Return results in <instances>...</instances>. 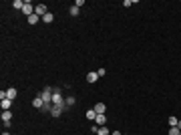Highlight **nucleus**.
Masks as SVG:
<instances>
[{"mask_svg": "<svg viewBox=\"0 0 181 135\" xmlns=\"http://www.w3.org/2000/svg\"><path fill=\"white\" fill-rule=\"evenodd\" d=\"M40 97H43V101H45V105H52V87H45L43 93H40Z\"/></svg>", "mask_w": 181, "mask_h": 135, "instance_id": "f257e3e1", "label": "nucleus"}, {"mask_svg": "<svg viewBox=\"0 0 181 135\" xmlns=\"http://www.w3.org/2000/svg\"><path fill=\"white\" fill-rule=\"evenodd\" d=\"M0 119H2L4 127H8V125H10V119H12V113H10V111H2V117H0Z\"/></svg>", "mask_w": 181, "mask_h": 135, "instance_id": "f03ea898", "label": "nucleus"}, {"mask_svg": "<svg viewBox=\"0 0 181 135\" xmlns=\"http://www.w3.org/2000/svg\"><path fill=\"white\" fill-rule=\"evenodd\" d=\"M46 12H48V10H46V4H36V6H34V14H38V16H45Z\"/></svg>", "mask_w": 181, "mask_h": 135, "instance_id": "7ed1b4c3", "label": "nucleus"}, {"mask_svg": "<svg viewBox=\"0 0 181 135\" xmlns=\"http://www.w3.org/2000/svg\"><path fill=\"white\" fill-rule=\"evenodd\" d=\"M22 12L26 14V18H28V16H32V14H34V8H32V4H30V2H24V8H22Z\"/></svg>", "mask_w": 181, "mask_h": 135, "instance_id": "20e7f679", "label": "nucleus"}, {"mask_svg": "<svg viewBox=\"0 0 181 135\" xmlns=\"http://www.w3.org/2000/svg\"><path fill=\"white\" fill-rule=\"evenodd\" d=\"M95 113L97 115H105V111H107V107H105V103H95Z\"/></svg>", "mask_w": 181, "mask_h": 135, "instance_id": "39448f33", "label": "nucleus"}, {"mask_svg": "<svg viewBox=\"0 0 181 135\" xmlns=\"http://www.w3.org/2000/svg\"><path fill=\"white\" fill-rule=\"evenodd\" d=\"M32 107H34V109H43V107H45V101H43V97H34V101H32Z\"/></svg>", "mask_w": 181, "mask_h": 135, "instance_id": "423d86ee", "label": "nucleus"}, {"mask_svg": "<svg viewBox=\"0 0 181 135\" xmlns=\"http://www.w3.org/2000/svg\"><path fill=\"white\" fill-rule=\"evenodd\" d=\"M0 107H2V111H10V107H12V101H10V99H2Z\"/></svg>", "mask_w": 181, "mask_h": 135, "instance_id": "0eeeda50", "label": "nucleus"}, {"mask_svg": "<svg viewBox=\"0 0 181 135\" xmlns=\"http://www.w3.org/2000/svg\"><path fill=\"white\" fill-rule=\"evenodd\" d=\"M95 123H97L99 127H105V123H107V117H105V115H97V119H95Z\"/></svg>", "mask_w": 181, "mask_h": 135, "instance_id": "6e6552de", "label": "nucleus"}, {"mask_svg": "<svg viewBox=\"0 0 181 135\" xmlns=\"http://www.w3.org/2000/svg\"><path fill=\"white\" fill-rule=\"evenodd\" d=\"M60 113H62V107H54V105H52L50 115H52V117H60Z\"/></svg>", "mask_w": 181, "mask_h": 135, "instance_id": "1a4fd4ad", "label": "nucleus"}, {"mask_svg": "<svg viewBox=\"0 0 181 135\" xmlns=\"http://www.w3.org/2000/svg\"><path fill=\"white\" fill-rule=\"evenodd\" d=\"M97 79H99V75H97V71H93V73H87V81H89V83H95Z\"/></svg>", "mask_w": 181, "mask_h": 135, "instance_id": "9d476101", "label": "nucleus"}, {"mask_svg": "<svg viewBox=\"0 0 181 135\" xmlns=\"http://www.w3.org/2000/svg\"><path fill=\"white\" fill-rule=\"evenodd\" d=\"M14 97H16V89H12V87H10V89H6V99H10V101H12Z\"/></svg>", "mask_w": 181, "mask_h": 135, "instance_id": "9b49d317", "label": "nucleus"}, {"mask_svg": "<svg viewBox=\"0 0 181 135\" xmlns=\"http://www.w3.org/2000/svg\"><path fill=\"white\" fill-rule=\"evenodd\" d=\"M12 8H16V10H22V8H24V2H22V0H14V2H12Z\"/></svg>", "mask_w": 181, "mask_h": 135, "instance_id": "f8f14e48", "label": "nucleus"}, {"mask_svg": "<svg viewBox=\"0 0 181 135\" xmlns=\"http://www.w3.org/2000/svg\"><path fill=\"white\" fill-rule=\"evenodd\" d=\"M36 22H40V16H38V14H32V16H28V24H36Z\"/></svg>", "mask_w": 181, "mask_h": 135, "instance_id": "ddd939ff", "label": "nucleus"}, {"mask_svg": "<svg viewBox=\"0 0 181 135\" xmlns=\"http://www.w3.org/2000/svg\"><path fill=\"white\" fill-rule=\"evenodd\" d=\"M54 20V16H52V12H46L45 16H43V22H52Z\"/></svg>", "mask_w": 181, "mask_h": 135, "instance_id": "4468645a", "label": "nucleus"}, {"mask_svg": "<svg viewBox=\"0 0 181 135\" xmlns=\"http://www.w3.org/2000/svg\"><path fill=\"white\" fill-rule=\"evenodd\" d=\"M75 103H77L75 97H67V99H64V105H67V107H71V105H75Z\"/></svg>", "mask_w": 181, "mask_h": 135, "instance_id": "2eb2a0df", "label": "nucleus"}, {"mask_svg": "<svg viewBox=\"0 0 181 135\" xmlns=\"http://www.w3.org/2000/svg\"><path fill=\"white\" fill-rule=\"evenodd\" d=\"M167 121H169V125H171V127H177V123H179V119H177V117H169Z\"/></svg>", "mask_w": 181, "mask_h": 135, "instance_id": "dca6fc26", "label": "nucleus"}, {"mask_svg": "<svg viewBox=\"0 0 181 135\" xmlns=\"http://www.w3.org/2000/svg\"><path fill=\"white\" fill-rule=\"evenodd\" d=\"M97 135H111V131H109L107 127H99V133Z\"/></svg>", "mask_w": 181, "mask_h": 135, "instance_id": "f3484780", "label": "nucleus"}, {"mask_svg": "<svg viewBox=\"0 0 181 135\" xmlns=\"http://www.w3.org/2000/svg\"><path fill=\"white\" fill-rule=\"evenodd\" d=\"M169 135H181V129L179 127H171V129H169Z\"/></svg>", "mask_w": 181, "mask_h": 135, "instance_id": "a211bd4d", "label": "nucleus"}, {"mask_svg": "<svg viewBox=\"0 0 181 135\" xmlns=\"http://www.w3.org/2000/svg\"><path fill=\"white\" fill-rule=\"evenodd\" d=\"M87 119H93V121L97 119V113H95V109H90L89 113H87Z\"/></svg>", "mask_w": 181, "mask_h": 135, "instance_id": "6ab92c4d", "label": "nucleus"}, {"mask_svg": "<svg viewBox=\"0 0 181 135\" xmlns=\"http://www.w3.org/2000/svg\"><path fill=\"white\" fill-rule=\"evenodd\" d=\"M71 14L77 16V14H79V6H71Z\"/></svg>", "mask_w": 181, "mask_h": 135, "instance_id": "aec40b11", "label": "nucleus"}, {"mask_svg": "<svg viewBox=\"0 0 181 135\" xmlns=\"http://www.w3.org/2000/svg\"><path fill=\"white\" fill-rule=\"evenodd\" d=\"M105 73H107L105 69H99V71H97V75H99V77H105Z\"/></svg>", "mask_w": 181, "mask_h": 135, "instance_id": "412c9836", "label": "nucleus"}, {"mask_svg": "<svg viewBox=\"0 0 181 135\" xmlns=\"http://www.w3.org/2000/svg\"><path fill=\"white\" fill-rule=\"evenodd\" d=\"M90 131H93V133H99V125H97V123H95V125H93V127H90Z\"/></svg>", "mask_w": 181, "mask_h": 135, "instance_id": "4be33fe9", "label": "nucleus"}, {"mask_svg": "<svg viewBox=\"0 0 181 135\" xmlns=\"http://www.w3.org/2000/svg\"><path fill=\"white\" fill-rule=\"evenodd\" d=\"M111 135H123V133H119V131H113V133H111Z\"/></svg>", "mask_w": 181, "mask_h": 135, "instance_id": "5701e85b", "label": "nucleus"}, {"mask_svg": "<svg viewBox=\"0 0 181 135\" xmlns=\"http://www.w3.org/2000/svg\"><path fill=\"white\" fill-rule=\"evenodd\" d=\"M177 127H179V129H181V119H179V123H177Z\"/></svg>", "mask_w": 181, "mask_h": 135, "instance_id": "b1692460", "label": "nucleus"}, {"mask_svg": "<svg viewBox=\"0 0 181 135\" xmlns=\"http://www.w3.org/2000/svg\"><path fill=\"white\" fill-rule=\"evenodd\" d=\"M2 135H10V133H8V131H4V133H2Z\"/></svg>", "mask_w": 181, "mask_h": 135, "instance_id": "393cba45", "label": "nucleus"}]
</instances>
